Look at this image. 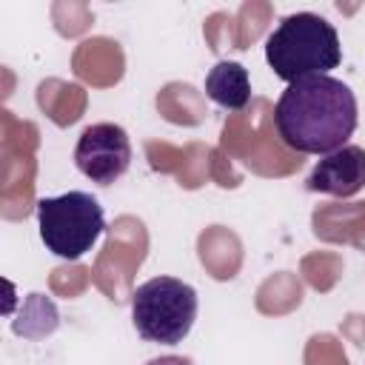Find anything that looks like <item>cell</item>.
I'll return each mask as SVG.
<instances>
[{
	"mask_svg": "<svg viewBox=\"0 0 365 365\" xmlns=\"http://www.w3.org/2000/svg\"><path fill=\"white\" fill-rule=\"evenodd\" d=\"M145 365H191V359H188V356H177V354H168V356L148 359Z\"/></svg>",
	"mask_w": 365,
	"mask_h": 365,
	"instance_id": "8",
	"label": "cell"
},
{
	"mask_svg": "<svg viewBox=\"0 0 365 365\" xmlns=\"http://www.w3.org/2000/svg\"><path fill=\"white\" fill-rule=\"evenodd\" d=\"M74 163L80 174L88 177L91 182L111 185L131 165V140L125 128L117 123L86 125L74 145Z\"/></svg>",
	"mask_w": 365,
	"mask_h": 365,
	"instance_id": "5",
	"label": "cell"
},
{
	"mask_svg": "<svg viewBox=\"0 0 365 365\" xmlns=\"http://www.w3.org/2000/svg\"><path fill=\"white\" fill-rule=\"evenodd\" d=\"M131 319L143 339L177 345L197 319V291L177 277H151L131 294Z\"/></svg>",
	"mask_w": 365,
	"mask_h": 365,
	"instance_id": "3",
	"label": "cell"
},
{
	"mask_svg": "<svg viewBox=\"0 0 365 365\" xmlns=\"http://www.w3.org/2000/svg\"><path fill=\"white\" fill-rule=\"evenodd\" d=\"M37 225L43 245L60 259H80L94 248L106 228L103 205L86 191L37 200Z\"/></svg>",
	"mask_w": 365,
	"mask_h": 365,
	"instance_id": "4",
	"label": "cell"
},
{
	"mask_svg": "<svg viewBox=\"0 0 365 365\" xmlns=\"http://www.w3.org/2000/svg\"><path fill=\"white\" fill-rule=\"evenodd\" d=\"M274 125L291 151L325 157L348 145L356 128V97L331 74L288 83L274 106Z\"/></svg>",
	"mask_w": 365,
	"mask_h": 365,
	"instance_id": "1",
	"label": "cell"
},
{
	"mask_svg": "<svg viewBox=\"0 0 365 365\" xmlns=\"http://www.w3.org/2000/svg\"><path fill=\"white\" fill-rule=\"evenodd\" d=\"M305 188L328 197H354L365 188V148L342 145L325 154L308 174Z\"/></svg>",
	"mask_w": 365,
	"mask_h": 365,
	"instance_id": "6",
	"label": "cell"
},
{
	"mask_svg": "<svg viewBox=\"0 0 365 365\" xmlns=\"http://www.w3.org/2000/svg\"><path fill=\"white\" fill-rule=\"evenodd\" d=\"M205 94L228 108V111H240L245 108L248 97H251V80H248V68L237 60H220L208 74H205Z\"/></svg>",
	"mask_w": 365,
	"mask_h": 365,
	"instance_id": "7",
	"label": "cell"
},
{
	"mask_svg": "<svg viewBox=\"0 0 365 365\" xmlns=\"http://www.w3.org/2000/svg\"><path fill=\"white\" fill-rule=\"evenodd\" d=\"M265 60L274 68V74L285 83L328 74L342 60L339 34L325 17L314 11L288 14L268 34Z\"/></svg>",
	"mask_w": 365,
	"mask_h": 365,
	"instance_id": "2",
	"label": "cell"
}]
</instances>
